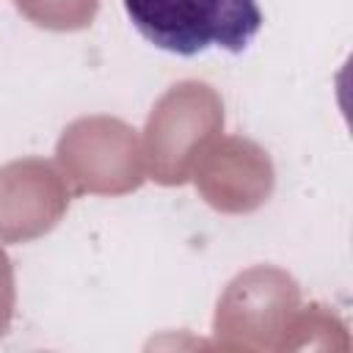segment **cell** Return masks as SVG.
<instances>
[{
    "label": "cell",
    "mask_w": 353,
    "mask_h": 353,
    "mask_svg": "<svg viewBox=\"0 0 353 353\" xmlns=\"http://www.w3.org/2000/svg\"><path fill=\"white\" fill-rule=\"evenodd\" d=\"M124 11L149 44L179 58L207 50L240 55L265 22L259 0H124Z\"/></svg>",
    "instance_id": "6da1fadb"
}]
</instances>
